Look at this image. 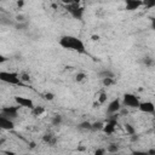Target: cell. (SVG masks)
<instances>
[{
	"label": "cell",
	"instance_id": "21",
	"mask_svg": "<svg viewBox=\"0 0 155 155\" xmlns=\"http://www.w3.org/2000/svg\"><path fill=\"white\" fill-rule=\"evenodd\" d=\"M86 78H87V75H86L84 71H80V73H78V74L75 75V81H76V82H81V81H84Z\"/></svg>",
	"mask_w": 155,
	"mask_h": 155
},
{
	"label": "cell",
	"instance_id": "29",
	"mask_svg": "<svg viewBox=\"0 0 155 155\" xmlns=\"http://www.w3.org/2000/svg\"><path fill=\"white\" fill-rule=\"evenodd\" d=\"M150 27L155 31V17H150Z\"/></svg>",
	"mask_w": 155,
	"mask_h": 155
},
{
	"label": "cell",
	"instance_id": "30",
	"mask_svg": "<svg viewBox=\"0 0 155 155\" xmlns=\"http://www.w3.org/2000/svg\"><path fill=\"white\" fill-rule=\"evenodd\" d=\"M148 154H149V155H155V149H150V150H148Z\"/></svg>",
	"mask_w": 155,
	"mask_h": 155
},
{
	"label": "cell",
	"instance_id": "22",
	"mask_svg": "<svg viewBox=\"0 0 155 155\" xmlns=\"http://www.w3.org/2000/svg\"><path fill=\"white\" fill-rule=\"evenodd\" d=\"M143 6L145 8H153L155 7V0H145L143 1Z\"/></svg>",
	"mask_w": 155,
	"mask_h": 155
},
{
	"label": "cell",
	"instance_id": "27",
	"mask_svg": "<svg viewBox=\"0 0 155 155\" xmlns=\"http://www.w3.org/2000/svg\"><path fill=\"white\" fill-rule=\"evenodd\" d=\"M44 98H45L46 101H52V99L54 98V94H53L52 92H46V93L44 94Z\"/></svg>",
	"mask_w": 155,
	"mask_h": 155
},
{
	"label": "cell",
	"instance_id": "11",
	"mask_svg": "<svg viewBox=\"0 0 155 155\" xmlns=\"http://www.w3.org/2000/svg\"><path fill=\"white\" fill-rule=\"evenodd\" d=\"M142 6H143L142 0H126V2H125V8L127 11H134Z\"/></svg>",
	"mask_w": 155,
	"mask_h": 155
},
{
	"label": "cell",
	"instance_id": "13",
	"mask_svg": "<svg viewBox=\"0 0 155 155\" xmlns=\"http://www.w3.org/2000/svg\"><path fill=\"white\" fill-rule=\"evenodd\" d=\"M98 75H99V78H102V79H107V78H115V74H114L110 69L101 70V71L98 73Z\"/></svg>",
	"mask_w": 155,
	"mask_h": 155
},
{
	"label": "cell",
	"instance_id": "28",
	"mask_svg": "<svg viewBox=\"0 0 155 155\" xmlns=\"http://www.w3.org/2000/svg\"><path fill=\"white\" fill-rule=\"evenodd\" d=\"M132 155H149L148 151H144V150H134L132 151Z\"/></svg>",
	"mask_w": 155,
	"mask_h": 155
},
{
	"label": "cell",
	"instance_id": "1",
	"mask_svg": "<svg viewBox=\"0 0 155 155\" xmlns=\"http://www.w3.org/2000/svg\"><path fill=\"white\" fill-rule=\"evenodd\" d=\"M58 42H59V46L63 47L64 50L73 51V52H76L79 54H86L87 53V50H86L84 41L75 35H63V36H61Z\"/></svg>",
	"mask_w": 155,
	"mask_h": 155
},
{
	"label": "cell",
	"instance_id": "35",
	"mask_svg": "<svg viewBox=\"0 0 155 155\" xmlns=\"http://www.w3.org/2000/svg\"><path fill=\"white\" fill-rule=\"evenodd\" d=\"M154 97H155V96H154Z\"/></svg>",
	"mask_w": 155,
	"mask_h": 155
},
{
	"label": "cell",
	"instance_id": "23",
	"mask_svg": "<svg viewBox=\"0 0 155 155\" xmlns=\"http://www.w3.org/2000/svg\"><path fill=\"white\" fill-rule=\"evenodd\" d=\"M79 127L82 128V130H92V124L88 122V121H85V122H81L79 125Z\"/></svg>",
	"mask_w": 155,
	"mask_h": 155
},
{
	"label": "cell",
	"instance_id": "17",
	"mask_svg": "<svg viewBox=\"0 0 155 155\" xmlns=\"http://www.w3.org/2000/svg\"><path fill=\"white\" fill-rule=\"evenodd\" d=\"M107 98H108L107 93H105V92H101V93H99V96L97 97V102L102 105V104H104V103L107 102Z\"/></svg>",
	"mask_w": 155,
	"mask_h": 155
},
{
	"label": "cell",
	"instance_id": "4",
	"mask_svg": "<svg viewBox=\"0 0 155 155\" xmlns=\"http://www.w3.org/2000/svg\"><path fill=\"white\" fill-rule=\"evenodd\" d=\"M122 105L126 107V108H130V109H138L139 108V104H140V99L134 94V93H125L122 96V101H121Z\"/></svg>",
	"mask_w": 155,
	"mask_h": 155
},
{
	"label": "cell",
	"instance_id": "12",
	"mask_svg": "<svg viewBox=\"0 0 155 155\" xmlns=\"http://www.w3.org/2000/svg\"><path fill=\"white\" fill-rule=\"evenodd\" d=\"M42 140H44V143H46L51 147H54L57 143V137L53 133H45L42 136Z\"/></svg>",
	"mask_w": 155,
	"mask_h": 155
},
{
	"label": "cell",
	"instance_id": "2",
	"mask_svg": "<svg viewBox=\"0 0 155 155\" xmlns=\"http://www.w3.org/2000/svg\"><path fill=\"white\" fill-rule=\"evenodd\" d=\"M0 80L2 82H6V84L13 85V86H25V84H23V81L21 80L19 74L15 73V71L1 70L0 71Z\"/></svg>",
	"mask_w": 155,
	"mask_h": 155
},
{
	"label": "cell",
	"instance_id": "16",
	"mask_svg": "<svg viewBox=\"0 0 155 155\" xmlns=\"http://www.w3.org/2000/svg\"><path fill=\"white\" fill-rule=\"evenodd\" d=\"M117 151H119L117 144H109L107 148V153H109V154H116Z\"/></svg>",
	"mask_w": 155,
	"mask_h": 155
},
{
	"label": "cell",
	"instance_id": "26",
	"mask_svg": "<svg viewBox=\"0 0 155 155\" xmlns=\"http://www.w3.org/2000/svg\"><path fill=\"white\" fill-rule=\"evenodd\" d=\"M94 155H107V149H104V148H98V149L94 151Z\"/></svg>",
	"mask_w": 155,
	"mask_h": 155
},
{
	"label": "cell",
	"instance_id": "25",
	"mask_svg": "<svg viewBox=\"0 0 155 155\" xmlns=\"http://www.w3.org/2000/svg\"><path fill=\"white\" fill-rule=\"evenodd\" d=\"M104 124L103 122H94L92 124V130H103Z\"/></svg>",
	"mask_w": 155,
	"mask_h": 155
},
{
	"label": "cell",
	"instance_id": "18",
	"mask_svg": "<svg viewBox=\"0 0 155 155\" xmlns=\"http://www.w3.org/2000/svg\"><path fill=\"white\" fill-rule=\"evenodd\" d=\"M125 131H126L128 134H131V136H134V134H136V128H134L131 124H125Z\"/></svg>",
	"mask_w": 155,
	"mask_h": 155
},
{
	"label": "cell",
	"instance_id": "7",
	"mask_svg": "<svg viewBox=\"0 0 155 155\" xmlns=\"http://www.w3.org/2000/svg\"><path fill=\"white\" fill-rule=\"evenodd\" d=\"M120 109H121V101L119 98H115V99H113V101H110L108 103L107 114L110 115V116H113V115L117 114L120 111Z\"/></svg>",
	"mask_w": 155,
	"mask_h": 155
},
{
	"label": "cell",
	"instance_id": "9",
	"mask_svg": "<svg viewBox=\"0 0 155 155\" xmlns=\"http://www.w3.org/2000/svg\"><path fill=\"white\" fill-rule=\"evenodd\" d=\"M138 110L142 111V113H144V114H154L155 113V104L153 102H150V101L140 102Z\"/></svg>",
	"mask_w": 155,
	"mask_h": 155
},
{
	"label": "cell",
	"instance_id": "31",
	"mask_svg": "<svg viewBox=\"0 0 155 155\" xmlns=\"http://www.w3.org/2000/svg\"><path fill=\"white\" fill-rule=\"evenodd\" d=\"M23 4H24L23 1H18V2H17V6H18V7H21V6H23Z\"/></svg>",
	"mask_w": 155,
	"mask_h": 155
},
{
	"label": "cell",
	"instance_id": "6",
	"mask_svg": "<svg viewBox=\"0 0 155 155\" xmlns=\"http://www.w3.org/2000/svg\"><path fill=\"white\" fill-rule=\"evenodd\" d=\"M15 102L18 107L21 108H25V109H29V110H33L35 108V104L33 102V99L28 98V97H23V96H15Z\"/></svg>",
	"mask_w": 155,
	"mask_h": 155
},
{
	"label": "cell",
	"instance_id": "24",
	"mask_svg": "<svg viewBox=\"0 0 155 155\" xmlns=\"http://www.w3.org/2000/svg\"><path fill=\"white\" fill-rule=\"evenodd\" d=\"M19 76H21V80L23 81V84H27V82H29V81H30V78H29V75H28V74H25V73H22V74H19Z\"/></svg>",
	"mask_w": 155,
	"mask_h": 155
},
{
	"label": "cell",
	"instance_id": "34",
	"mask_svg": "<svg viewBox=\"0 0 155 155\" xmlns=\"http://www.w3.org/2000/svg\"><path fill=\"white\" fill-rule=\"evenodd\" d=\"M110 155H119V154H110Z\"/></svg>",
	"mask_w": 155,
	"mask_h": 155
},
{
	"label": "cell",
	"instance_id": "20",
	"mask_svg": "<svg viewBox=\"0 0 155 155\" xmlns=\"http://www.w3.org/2000/svg\"><path fill=\"white\" fill-rule=\"evenodd\" d=\"M114 82H115L114 78H107V79H102V84H103L105 87H109V86L114 85Z\"/></svg>",
	"mask_w": 155,
	"mask_h": 155
},
{
	"label": "cell",
	"instance_id": "10",
	"mask_svg": "<svg viewBox=\"0 0 155 155\" xmlns=\"http://www.w3.org/2000/svg\"><path fill=\"white\" fill-rule=\"evenodd\" d=\"M0 128L5 130V131H11L15 128V121L4 116H0Z\"/></svg>",
	"mask_w": 155,
	"mask_h": 155
},
{
	"label": "cell",
	"instance_id": "15",
	"mask_svg": "<svg viewBox=\"0 0 155 155\" xmlns=\"http://www.w3.org/2000/svg\"><path fill=\"white\" fill-rule=\"evenodd\" d=\"M62 121H63V117H62V115H59V114L52 116V119H51V124H52L53 126H59V125L62 124Z\"/></svg>",
	"mask_w": 155,
	"mask_h": 155
},
{
	"label": "cell",
	"instance_id": "3",
	"mask_svg": "<svg viewBox=\"0 0 155 155\" xmlns=\"http://www.w3.org/2000/svg\"><path fill=\"white\" fill-rule=\"evenodd\" d=\"M65 10H67V12H68L73 18H75V19H78V21H82L85 10H84V7L81 6L80 2H78V1L68 2V4L65 5Z\"/></svg>",
	"mask_w": 155,
	"mask_h": 155
},
{
	"label": "cell",
	"instance_id": "32",
	"mask_svg": "<svg viewBox=\"0 0 155 155\" xmlns=\"http://www.w3.org/2000/svg\"><path fill=\"white\" fill-rule=\"evenodd\" d=\"M98 39H99V36H98V35H97V36H96V35H93V36H92V40H94V41H96V40H98Z\"/></svg>",
	"mask_w": 155,
	"mask_h": 155
},
{
	"label": "cell",
	"instance_id": "19",
	"mask_svg": "<svg viewBox=\"0 0 155 155\" xmlns=\"http://www.w3.org/2000/svg\"><path fill=\"white\" fill-rule=\"evenodd\" d=\"M143 63H144V65L148 67V68H150V67H153V65L155 64V62H154V59H153L151 57H144V58H143Z\"/></svg>",
	"mask_w": 155,
	"mask_h": 155
},
{
	"label": "cell",
	"instance_id": "14",
	"mask_svg": "<svg viewBox=\"0 0 155 155\" xmlns=\"http://www.w3.org/2000/svg\"><path fill=\"white\" fill-rule=\"evenodd\" d=\"M31 111V115L33 116H41L44 113H45V108L44 107H39V105H35V108L33 109V110H30Z\"/></svg>",
	"mask_w": 155,
	"mask_h": 155
},
{
	"label": "cell",
	"instance_id": "8",
	"mask_svg": "<svg viewBox=\"0 0 155 155\" xmlns=\"http://www.w3.org/2000/svg\"><path fill=\"white\" fill-rule=\"evenodd\" d=\"M113 116H114V115H113ZM113 116H110V117L108 119V121L104 124L103 131H104L107 134H111V133H114V132H115V130H116L117 121H116V119H115V117H113Z\"/></svg>",
	"mask_w": 155,
	"mask_h": 155
},
{
	"label": "cell",
	"instance_id": "33",
	"mask_svg": "<svg viewBox=\"0 0 155 155\" xmlns=\"http://www.w3.org/2000/svg\"><path fill=\"white\" fill-rule=\"evenodd\" d=\"M7 155H15V154H13V153H10V154H7Z\"/></svg>",
	"mask_w": 155,
	"mask_h": 155
},
{
	"label": "cell",
	"instance_id": "5",
	"mask_svg": "<svg viewBox=\"0 0 155 155\" xmlns=\"http://www.w3.org/2000/svg\"><path fill=\"white\" fill-rule=\"evenodd\" d=\"M19 108L17 104L16 105H8V107H2L0 110V116L11 119L15 121V119L18 117V113H19Z\"/></svg>",
	"mask_w": 155,
	"mask_h": 155
}]
</instances>
